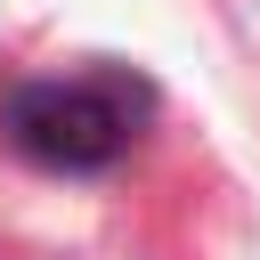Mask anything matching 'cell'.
Wrapping results in <instances>:
<instances>
[{
	"label": "cell",
	"mask_w": 260,
	"mask_h": 260,
	"mask_svg": "<svg viewBox=\"0 0 260 260\" xmlns=\"http://www.w3.org/2000/svg\"><path fill=\"white\" fill-rule=\"evenodd\" d=\"M154 89L122 65H81V73H41L0 98V130L24 162L41 171H114L146 138Z\"/></svg>",
	"instance_id": "6da1fadb"
}]
</instances>
